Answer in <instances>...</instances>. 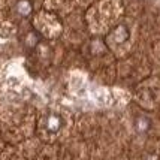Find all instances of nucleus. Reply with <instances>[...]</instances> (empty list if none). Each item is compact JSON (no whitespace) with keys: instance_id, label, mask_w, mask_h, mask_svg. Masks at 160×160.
<instances>
[{"instance_id":"obj_1","label":"nucleus","mask_w":160,"mask_h":160,"mask_svg":"<svg viewBox=\"0 0 160 160\" xmlns=\"http://www.w3.org/2000/svg\"><path fill=\"white\" fill-rule=\"evenodd\" d=\"M15 9H17V12L21 17H28V15L32 14V11H33V5H32L30 0H18Z\"/></svg>"},{"instance_id":"obj_2","label":"nucleus","mask_w":160,"mask_h":160,"mask_svg":"<svg viewBox=\"0 0 160 160\" xmlns=\"http://www.w3.org/2000/svg\"><path fill=\"white\" fill-rule=\"evenodd\" d=\"M60 127H62V118L58 115H56V114L49 115L48 120H47V129L51 133H56L60 130Z\"/></svg>"},{"instance_id":"obj_3","label":"nucleus","mask_w":160,"mask_h":160,"mask_svg":"<svg viewBox=\"0 0 160 160\" xmlns=\"http://www.w3.org/2000/svg\"><path fill=\"white\" fill-rule=\"evenodd\" d=\"M135 127L139 133H145L150 129V120L147 117H138L136 121H135Z\"/></svg>"},{"instance_id":"obj_4","label":"nucleus","mask_w":160,"mask_h":160,"mask_svg":"<svg viewBox=\"0 0 160 160\" xmlns=\"http://www.w3.org/2000/svg\"><path fill=\"white\" fill-rule=\"evenodd\" d=\"M144 160H159V156H157V154H154V153L147 154L145 157H144Z\"/></svg>"}]
</instances>
